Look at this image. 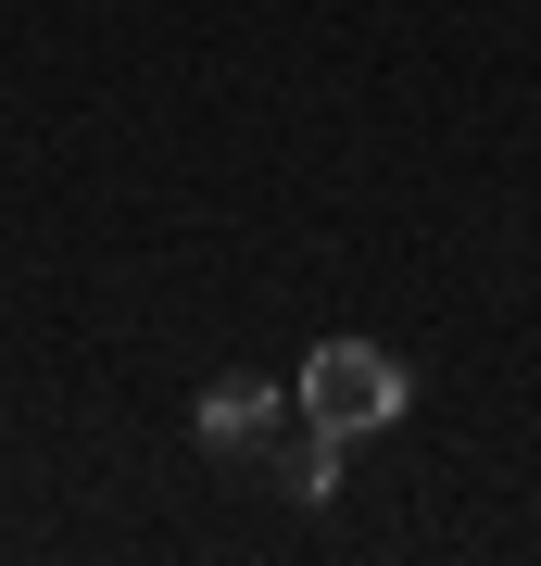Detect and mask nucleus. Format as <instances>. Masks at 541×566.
I'll list each match as a JSON object with an SVG mask.
<instances>
[{
    "label": "nucleus",
    "mask_w": 541,
    "mask_h": 566,
    "mask_svg": "<svg viewBox=\"0 0 541 566\" xmlns=\"http://www.w3.org/2000/svg\"><path fill=\"white\" fill-rule=\"evenodd\" d=\"M264 491H302V504H327L341 491V428H315V416H290L278 441H264V465H252Z\"/></svg>",
    "instance_id": "nucleus-3"
},
{
    "label": "nucleus",
    "mask_w": 541,
    "mask_h": 566,
    "mask_svg": "<svg viewBox=\"0 0 541 566\" xmlns=\"http://www.w3.org/2000/svg\"><path fill=\"white\" fill-rule=\"evenodd\" d=\"M302 403H290V390L278 378H201V453H240V465H264V441H278V428H290Z\"/></svg>",
    "instance_id": "nucleus-2"
},
{
    "label": "nucleus",
    "mask_w": 541,
    "mask_h": 566,
    "mask_svg": "<svg viewBox=\"0 0 541 566\" xmlns=\"http://www.w3.org/2000/svg\"><path fill=\"white\" fill-rule=\"evenodd\" d=\"M403 403H416V378H403L378 340H315V353H302V416L341 428V441H365V428H403Z\"/></svg>",
    "instance_id": "nucleus-1"
}]
</instances>
